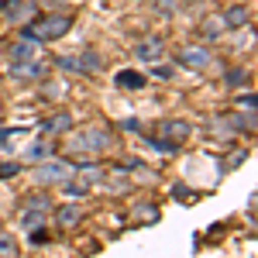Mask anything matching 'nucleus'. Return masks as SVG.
I'll use <instances>...</instances> for the list:
<instances>
[{
  "mask_svg": "<svg viewBox=\"0 0 258 258\" xmlns=\"http://www.w3.org/2000/svg\"><path fill=\"white\" fill-rule=\"evenodd\" d=\"M69 176H76V165H73L69 159L48 155V159H41V162H31V179L38 182L41 189H48V186H62Z\"/></svg>",
  "mask_w": 258,
  "mask_h": 258,
  "instance_id": "f257e3e1",
  "label": "nucleus"
},
{
  "mask_svg": "<svg viewBox=\"0 0 258 258\" xmlns=\"http://www.w3.org/2000/svg\"><path fill=\"white\" fill-rule=\"evenodd\" d=\"M69 28H73V14H45V18H35L28 28H21V35L35 41H55L69 35Z\"/></svg>",
  "mask_w": 258,
  "mask_h": 258,
  "instance_id": "f03ea898",
  "label": "nucleus"
},
{
  "mask_svg": "<svg viewBox=\"0 0 258 258\" xmlns=\"http://www.w3.org/2000/svg\"><path fill=\"white\" fill-rule=\"evenodd\" d=\"M114 145V135L107 131V127H86L80 135H73L69 138V152L73 155H100V152H107Z\"/></svg>",
  "mask_w": 258,
  "mask_h": 258,
  "instance_id": "7ed1b4c3",
  "label": "nucleus"
},
{
  "mask_svg": "<svg viewBox=\"0 0 258 258\" xmlns=\"http://www.w3.org/2000/svg\"><path fill=\"white\" fill-rule=\"evenodd\" d=\"M176 62L182 66V69H193V73H207L210 66H214V52L207 48V45H182L176 52Z\"/></svg>",
  "mask_w": 258,
  "mask_h": 258,
  "instance_id": "20e7f679",
  "label": "nucleus"
},
{
  "mask_svg": "<svg viewBox=\"0 0 258 258\" xmlns=\"http://www.w3.org/2000/svg\"><path fill=\"white\" fill-rule=\"evenodd\" d=\"M135 59L148 62V66L162 62V59H165V38H162V35H145V38L135 45Z\"/></svg>",
  "mask_w": 258,
  "mask_h": 258,
  "instance_id": "39448f33",
  "label": "nucleus"
},
{
  "mask_svg": "<svg viewBox=\"0 0 258 258\" xmlns=\"http://www.w3.org/2000/svg\"><path fill=\"white\" fill-rule=\"evenodd\" d=\"M189 135H193V124L186 117H165L159 124V138H165V141L182 145V141H189Z\"/></svg>",
  "mask_w": 258,
  "mask_h": 258,
  "instance_id": "423d86ee",
  "label": "nucleus"
},
{
  "mask_svg": "<svg viewBox=\"0 0 258 258\" xmlns=\"http://www.w3.org/2000/svg\"><path fill=\"white\" fill-rule=\"evenodd\" d=\"M11 76H14V80H41V76H45V62H41L38 55L11 62Z\"/></svg>",
  "mask_w": 258,
  "mask_h": 258,
  "instance_id": "0eeeda50",
  "label": "nucleus"
},
{
  "mask_svg": "<svg viewBox=\"0 0 258 258\" xmlns=\"http://www.w3.org/2000/svg\"><path fill=\"white\" fill-rule=\"evenodd\" d=\"M41 131L52 135V138L69 135V131H73V114H69V110H55V114H48V117L41 120Z\"/></svg>",
  "mask_w": 258,
  "mask_h": 258,
  "instance_id": "6e6552de",
  "label": "nucleus"
},
{
  "mask_svg": "<svg viewBox=\"0 0 258 258\" xmlns=\"http://www.w3.org/2000/svg\"><path fill=\"white\" fill-rule=\"evenodd\" d=\"M0 14L7 21H14V24H21V21H35V4H24V0H4L0 4Z\"/></svg>",
  "mask_w": 258,
  "mask_h": 258,
  "instance_id": "1a4fd4ad",
  "label": "nucleus"
},
{
  "mask_svg": "<svg viewBox=\"0 0 258 258\" xmlns=\"http://www.w3.org/2000/svg\"><path fill=\"white\" fill-rule=\"evenodd\" d=\"M220 21H224L227 31H238V28H244V24L251 21V7H244V4H231V7H224Z\"/></svg>",
  "mask_w": 258,
  "mask_h": 258,
  "instance_id": "9d476101",
  "label": "nucleus"
},
{
  "mask_svg": "<svg viewBox=\"0 0 258 258\" xmlns=\"http://www.w3.org/2000/svg\"><path fill=\"white\" fill-rule=\"evenodd\" d=\"M31 55H38V41L18 31V41L7 48V59H11V62H21V59H31Z\"/></svg>",
  "mask_w": 258,
  "mask_h": 258,
  "instance_id": "9b49d317",
  "label": "nucleus"
},
{
  "mask_svg": "<svg viewBox=\"0 0 258 258\" xmlns=\"http://www.w3.org/2000/svg\"><path fill=\"white\" fill-rule=\"evenodd\" d=\"M80 220H83V210L76 207V203H62V207H55V224H59L62 231L80 227Z\"/></svg>",
  "mask_w": 258,
  "mask_h": 258,
  "instance_id": "f8f14e48",
  "label": "nucleus"
},
{
  "mask_svg": "<svg viewBox=\"0 0 258 258\" xmlns=\"http://www.w3.org/2000/svg\"><path fill=\"white\" fill-rule=\"evenodd\" d=\"M48 155H55V145L48 138H38L35 145L24 148V162H41V159H48Z\"/></svg>",
  "mask_w": 258,
  "mask_h": 258,
  "instance_id": "ddd939ff",
  "label": "nucleus"
},
{
  "mask_svg": "<svg viewBox=\"0 0 258 258\" xmlns=\"http://www.w3.org/2000/svg\"><path fill=\"white\" fill-rule=\"evenodd\" d=\"M59 189L66 193V197H73V200H76V197H86V193H90V179H86V176H80V179L69 176V179L59 186Z\"/></svg>",
  "mask_w": 258,
  "mask_h": 258,
  "instance_id": "4468645a",
  "label": "nucleus"
},
{
  "mask_svg": "<svg viewBox=\"0 0 258 258\" xmlns=\"http://www.w3.org/2000/svg\"><path fill=\"white\" fill-rule=\"evenodd\" d=\"M114 83H117L120 90H141V86H145V76L135 73V69H120L117 76H114Z\"/></svg>",
  "mask_w": 258,
  "mask_h": 258,
  "instance_id": "2eb2a0df",
  "label": "nucleus"
},
{
  "mask_svg": "<svg viewBox=\"0 0 258 258\" xmlns=\"http://www.w3.org/2000/svg\"><path fill=\"white\" fill-rule=\"evenodd\" d=\"M224 31H227V28H224V21H220L217 14H210V18L200 24V35H203L207 41H217L220 35H224Z\"/></svg>",
  "mask_w": 258,
  "mask_h": 258,
  "instance_id": "dca6fc26",
  "label": "nucleus"
},
{
  "mask_svg": "<svg viewBox=\"0 0 258 258\" xmlns=\"http://www.w3.org/2000/svg\"><path fill=\"white\" fill-rule=\"evenodd\" d=\"M52 214H45V210H21V227L24 231H35V227H45Z\"/></svg>",
  "mask_w": 258,
  "mask_h": 258,
  "instance_id": "f3484780",
  "label": "nucleus"
},
{
  "mask_svg": "<svg viewBox=\"0 0 258 258\" xmlns=\"http://www.w3.org/2000/svg\"><path fill=\"white\" fill-rule=\"evenodd\" d=\"M21 255V244L11 231H0V258H18Z\"/></svg>",
  "mask_w": 258,
  "mask_h": 258,
  "instance_id": "a211bd4d",
  "label": "nucleus"
},
{
  "mask_svg": "<svg viewBox=\"0 0 258 258\" xmlns=\"http://www.w3.org/2000/svg\"><path fill=\"white\" fill-rule=\"evenodd\" d=\"M24 210H45V214H52V200L45 197V193H31V197L24 200Z\"/></svg>",
  "mask_w": 258,
  "mask_h": 258,
  "instance_id": "6ab92c4d",
  "label": "nucleus"
},
{
  "mask_svg": "<svg viewBox=\"0 0 258 258\" xmlns=\"http://www.w3.org/2000/svg\"><path fill=\"white\" fill-rule=\"evenodd\" d=\"M41 97L45 100H62L66 97V86H62L59 80H45L41 83Z\"/></svg>",
  "mask_w": 258,
  "mask_h": 258,
  "instance_id": "aec40b11",
  "label": "nucleus"
},
{
  "mask_svg": "<svg viewBox=\"0 0 258 258\" xmlns=\"http://www.w3.org/2000/svg\"><path fill=\"white\" fill-rule=\"evenodd\" d=\"M179 0H152V11L155 14H162V18H169V14H176Z\"/></svg>",
  "mask_w": 258,
  "mask_h": 258,
  "instance_id": "412c9836",
  "label": "nucleus"
},
{
  "mask_svg": "<svg viewBox=\"0 0 258 258\" xmlns=\"http://www.w3.org/2000/svg\"><path fill=\"white\" fill-rule=\"evenodd\" d=\"M148 145H152L155 152H162V155H176V152H179V145H176V141H165V138H152Z\"/></svg>",
  "mask_w": 258,
  "mask_h": 258,
  "instance_id": "4be33fe9",
  "label": "nucleus"
},
{
  "mask_svg": "<svg viewBox=\"0 0 258 258\" xmlns=\"http://www.w3.org/2000/svg\"><path fill=\"white\" fill-rule=\"evenodd\" d=\"M21 172V162H0V179H14Z\"/></svg>",
  "mask_w": 258,
  "mask_h": 258,
  "instance_id": "5701e85b",
  "label": "nucleus"
},
{
  "mask_svg": "<svg viewBox=\"0 0 258 258\" xmlns=\"http://www.w3.org/2000/svg\"><path fill=\"white\" fill-rule=\"evenodd\" d=\"M234 103H238L241 110H248V114H255V93H241V97L234 100Z\"/></svg>",
  "mask_w": 258,
  "mask_h": 258,
  "instance_id": "b1692460",
  "label": "nucleus"
},
{
  "mask_svg": "<svg viewBox=\"0 0 258 258\" xmlns=\"http://www.w3.org/2000/svg\"><path fill=\"white\" fill-rule=\"evenodd\" d=\"M244 80H248V73H244L241 66H238V69H231V73H227V86H241Z\"/></svg>",
  "mask_w": 258,
  "mask_h": 258,
  "instance_id": "393cba45",
  "label": "nucleus"
}]
</instances>
